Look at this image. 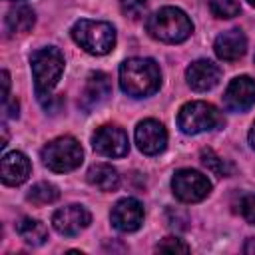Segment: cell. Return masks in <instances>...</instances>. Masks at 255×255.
I'll use <instances>...</instances> for the list:
<instances>
[{
  "label": "cell",
  "instance_id": "obj_6",
  "mask_svg": "<svg viewBox=\"0 0 255 255\" xmlns=\"http://www.w3.org/2000/svg\"><path fill=\"white\" fill-rule=\"evenodd\" d=\"M84 159V151L82 145L70 137V135H62L56 137L52 141H48L42 147V161L48 169L56 171V173H66V171H74L76 167H80Z\"/></svg>",
  "mask_w": 255,
  "mask_h": 255
},
{
  "label": "cell",
  "instance_id": "obj_5",
  "mask_svg": "<svg viewBox=\"0 0 255 255\" xmlns=\"http://www.w3.org/2000/svg\"><path fill=\"white\" fill-rule=\"evenodd\" d=\"M223 114L209 102H187L181 106L177 114V126L187 135H197L203 131H211L223 126Z\"/></svg>",
  "mask_w": 255,
  "mask_h": 255
},
{
  "label": "cell",
  "instance_id": "obj_25",
  "mask_svg": "<svg viewBox=\"0 0 255 255\" xmlns=\"http://www.w3.org/2000/svg\"><path fill=\"white\" fill-rule=\"evenodd\" d=\"M239 211L247 223L255 225V195H245L239 203Z\"/></svg>",
  "mask_w": 255,
  "mask_h": 255
},
{
  "label": "cell",
  "instance_id": "obj_2",
  "mask_svg": "<svg viewBox=\"0 0 255 255\" xmlns=\"http://www.w3.org/2000/svg\"><path fill=\"white\" fill-rule=\"evenodd\" d=\"M147 32L151 38L165 42V44H179L185 42L191 32H193V24L189 20V16L173 6H165L161 10H157L153 16L147 18Z\"/></svg>",
  "mask_w": 255,
  "mask_h": 255
},
{
  "label": "cell",
  "instance_id": "obj_3",
  "mask_svg": "<svg viewBox=\"0 0 255 255\" xmlns=\"http://www.w3.org/2000/svg\"><path fill=\"white\" fill-rule=\"evenodd\" d=\"M32 76H34V88L40 100L50 96L54 86L58 84L62 72H64V56L58 48L48 46L40 48L30 56Z\"/></svg>",
  "mask_w": 255,
  "mask_h": 255
},
{
  "label": "cell",
  "instance_id": "obj_1",
  "mask_svg": "<svg viewBox=\"0 0 255 255\" xmlns=\"http://www.w3.org/2000/svg\"><path fill=\"white\" fill-rule=\"evenodd\" d=\"M161 86V70L151 58H128L120 66V88L131 98H147Z\"/></svg>",
  "mask_w": 255,
  "mask_h": 255
},
{
  "label": "cell",
  "instance_id": "obj_22",
  "mask_svg": "<svg viewBox=\"0 0 255 255\" xmlns=\"http://www.w3.org/2000/svg\"><path fill=\"white\" fill-rule=\"evenodd\" d=\"M120 8L126 18L141 20L147 14V0H120Z\"/></svg>",
  "mask_w": 255,
  "mask_h": 255
},
{
  "label": "cell",
  "instance_id": "obj_9",
  "mask_svg": "<svg viewBox=\"0 0 255 255\" xmlns=\"http://www.w3.org/2000/svg\"><path fill=\"white\" fill-rule=\"evenodd\" d=\"M145 211L139 199L135 197H124L120 201H116V205L110 211V221L118 231L124 233H131L137 231L143 223Z\"/></svg>",
  "mask_w": 255,
  "mask_h": 255
},
{
  "label": "cell",
  "instance_id": "obj_17",
  "mask_svg": "<svg viewBox=\"0 0 255 255\" xmlns=\"http://www.w3.org/2000/svg\"><path fill=\"white\" fill-rule=\"evenodd\" d=\"M86 177H88V183L100 191H116L120 185L118 169L112 167L110 163H94L88 169Z\"/></svg>",
  "mask_w": 255,
  "mask_h": 255
},
{
  "label": "cell",
  "instance_id": "obj_13",
  "mask_svg": "<svg viewBox=\"0 0 255 255\" xmlns=\"http://www.w3.org/2000/svg\"><path fill=\"white\" fill-rule=\"evenodd\" d=\"M185 80L191 90L195 92H207L215 88L221 80V70L211 60H195L185 70Z\"/></svg>",
  "mask_w": 255,
  "mask_h": 255
},
{
  "label": "cell",
  "instance_id": "obj_18",
  "mask_svg": "<svg viewBox=\"0 0 255 255\" xmlns=\"http://www.w3.org/2000/svg\"><path fill=\"white\" fill-rule=\"evenodd\" d=\"M36 16L34 10L28 6H16L6 14V28L12 34H26L34 28Z\"/></svg>",
  "mask_w": 255,
  "mask_h": 255
},
{
  "label": "cell",
  "instance_id": "obj_21",
  "mask_svg": "<svg viewBox=\"0 0 255 255\" xmlns=\"http://www.w3.org/2000/svg\"><path fill=\"white\" fill-rule=\"evenodd\" d=\"M209 10L215 18H235L239 14V0H209Z\"/></svg>",
  "mask_w": 255,
  "mask_h": 255
},
{
  "label": "cell",
  "instance_id": "obj_12",
  "mask_svg": "<svg viewBox=\"0 0 255 255\" xmlns=\"http://www.w3.org/2000/svg\"><path fill=\"white\" fill-rule=\"evenodd\" d=\"M255 104V80L249 76L233 78L223 94V106L229 112H245Z\"/></svg>",
  "mask_w": 255,
  "mask_h": 255
},
{
  "label": "cell",
  "instance_id": "obj_27",
  "mask_svg": "<svg viewBox=\"0 0 255 255\" xmlns=\"http://www.w3.org/2000/svg\"><path fill=\"white\" fill-rule=\"evenodd\" d=\"M243 253H247V255H255V237H249V239L245 241V245H243Z\"/></svg>",
  "mask_w": 255,
  "mask_h": 255
},
{
  "label": "cell",
  "instance_id": "obj_11",
  "mask_svg": "<svg viewBox=\"0 0 255 255\" xmlns=\"http://www.w3.org/2000/svg\"><path fill=\"white\" fill-rule=\"evenodd\" d=\"M135 143L141 153L145 155H157L167 145V131L161 122L157 120H143L135 128Z\"/></svg>",
  "mask_w": 255,
  "mask_h": 255
},
{
  "label": "cell",
  "instance_id": "obj_28",
  "mask_svg": "<svg viewBox=\"0 0 255 255\" xmlns=\"http://www.w3.org/2000/svg\"><path fill=\"white\" fill-rule=\"evenodd\" d=\"M249 143H251V147L255 149V122H253L251 129H249Z\"/></svg>",
  "mask_w": 255,
  "mask_h": 255
},
{
  "label": "cell",
  "instance_id": "obj_15",
  "mask_svg": "<svg viewBox=\"0 0 255 255\" xmlns=\"http://www.w3.org/2000/svg\"><path fill=\"white\" fill-rule=\"evenodd\" d=\"M112 92V84H110V78L108 74L104 72H92L86 80V86L82 90V96H80V108L82 110H92L96 106H100Z\"/></svg>",
  "mask_w": 255,
  "mask_h": 255
},
{
  "label": "cell",
  "instance_id": "obj_14",
  "mask_svg": "<svg viewBox=\"0 0 255 255\" xmlns=\"http://www.w3.org/2000/svg\"><path fill=\"white\" fill-rule=\"evenodd\" d=\"M247 50V38L241 30L233 28L227 32H221L213 42V52L223 62H235L239 60Z\"/></svg>",
  "mask_w": 255,
  "mask_h": 255
},
{
  "label": "cell",
  "instance_id": "obj_23",
  "mask_svg": "<svg viewBox=\"0 0 255 255\" xmlns=\"http://www.w3.org/2000/svg\"><path fill=\"white\" fill-rule=\"evenodd\" d=\"M201 157H203V165H205L207 169H211V171L217 173V175H227V169H229L227 161H223L221 157H217L211 149H203V151H201Z\"/></svg>",
  "mask_w": 255,
  "mask_h": 255
},
{
  "label": "cell",
  "instance_id": "obj_20",
  "mask_svg": "<svg viewBox=\"0 0 255 255\" xmlns=\"http://www.w3.org/2000/svg\"><path fill=\"white\" fill-rule=\"evenodd\" d=\"M58 197H60L58 187H56L54 183H48V181L36 183V185L28 191V195H26V199H28L30 203H34V205H48V203H54Z\"/></svg>",
  "mask_w": 255,
  "mask_h": 255
},
{
  "label": "cell",
  "instance_id": "obj_26",
  "mask_svg": "<svg viewBox=\"0 0 255 255\" xmlns=\"http://www.w3.org/2000/svg\"><path fill=\"white\" fill-rule=\"evenodd\" d=\"M2 84H4V90H2V100L6 102L8 96H10V74L6 70H2Z\"/></svg>",
  "mask_w": 255,
  "mask_h": 255
},
{
  "label": "cell",
  "instance_id": "obj_7",
  "mask_svg": "<svg viewBox=\"0 0 255 255\" xmlns=\"http://www.w3.org/2000/svg\"><path fill=\"white\" fill-rule=\"evenodd\" d=\"M173 195L183 203L203 201L211 191V181L195 169H179L171 177Z\"/></svg>",
  "mask_w": 255,
  "mask_h": 255
},
{
  "label": "cell",
  "instance_id": "obj_19",
  "mask_svg": "<svg viewBox=\"0 0 255 255\" xmlns=\"http://www.w3.org/2000/svg\"><path fill=\"white\" fill-rule=\"evenodd\" d=\"M18 235L28 243V245H42L48 239V227L32 217H24L20 219V223L16 225Z\"/></svg>",
  "mask_w": 255,
  "mask_h": 255
},
{
  "label": "cell",
  "instance_id": "obj_16",
  "mask_svg": "<svg viewBox=\"0 0 255 255\" xmlns=\"http://www.w3.org/2000/svg\"><path fill=\"white\" fill-rule=\"evenodd\" d=\"M32 171L30 159L22 153V151H10L4 153L2 161H0V177L6 185H20L28 179Z\"/></svg>",
  "mask_w": 255,
  "mask_h": 255
},
{
  "label": "cell",
  "instance_id": "obj_8",
  "mask_svg": "<svg viewBox=\"0 0 255 255\" xmlns=\"http://www.w3.org/2000/svg\"><path fill=\"white\" fill-rule=\"evenodd\" d=\"M92 147L96 153L106 157H124L129 151V139L120 126L106 124L100 126L92 135Z\"/></svg>",
  "mask_w": 255,
  "mask_h": 255
},
{
  "label": "cell",
  "instance_id": "obj_4",
  "mask_svg": "<svg viewBox=\"0 0 255 255\" xmlns=\"http://www.w3.org/2000/svg\"><path fill=\"white\" fill-rule=\"evenodd\" d=\"M74 42L92 56H104L116 46V30L110 22L102 20H78L72 26Z\"/></svg>",
  "mask_w": 255,
  "mask_h": 255
},
{
  "label": "cell",
  "instance_id": "obj_24",
  "mask_svg": "<svg viewBox=\"0 0 255 255\" xmlns=\"http://www.w3.org/2000/svg\"><path fill=\"white\" fill-rule=\"evenodd\" d=\"M155 249H157V251H163V253H187V251H189V245L183 243V241L177 239V237H165L163 241L157 243Z\"/></svg>",
  "mask_w": 255,
  "mask_h": 255
},
{
  "label": "cell",
  "instance_id": "obj_10",
  "mask_svg": "<svg viewBox=\"0 0 255 255\" xmlns=\"http://www.w3.org/2000/svg\"><path fill=\"white\" fill-rule=\"evenodd\" d=\"M92 221V215L90 211L84 207V205H78V203H72V205H66L58 211H54L52 215V225L54 229L60 233V235H66V237H74L78 235L80 231H84Z\"/></svg>",
  "mask_w": 255,
  "mask_h": 255
},
{
  "label": "cell",
  "instance_id": "obj_29",
  "mask_svg": "<svg viewBox=\"0 0 255 255\" xmlns=\"http://www.w3.org/2000/svg\"><path fill=\"white\" fill-rule=\"evenodd\" d=\"M247 2H249V4H251V6H255V0H247Z\"/></svg>",
  "mask_w": 255,
  "mask_h": 255
}]
</instances>
